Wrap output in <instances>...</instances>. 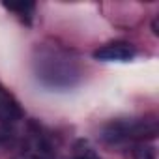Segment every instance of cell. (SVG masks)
<instances>
[{"label":"cell","mask_w":159,"mask_h":159,"mask_svg":"<svg viewBox=\"0 0 159 159\" xmlns=\"http://www.w3.org/2000/svg\"><path fill=\"white\" fill-rule=\"evenodd\" d=\"M157 135V120L152 118H116L101 127L103 142L111 146L125 142H146Z\"/></svg>","instance_id":"cell-3"},{"label":"cell","mask_w":159,"mask_h":159,"mask_svg":"<svg viewBox=\"0 0 159 159\" xmlns=\"http://www.w3.org/2000/svg\"><path fill=\"white\" fill-rule=\"evenodd\" d=\"M69 159H101L90 146H86V144H79L75 150H73V155L69 157Z\"/></svg>","instance_id":"cell-8"},{"label":"cell","mask_w":159,"mask_h":159,"mask_svg":"<svg viewBox=\"0 0 159 159\" xmlns=\"http://www.w3.org/2000/svg\"><path fill=\"white\" fill-rule=\"evenodd\" d=\"M58 140L43 124L28 120L15 142L11 159H56Z\"/></svg>","instance_id":"cell-2"},{"label":"cell","mask_w":159,"mask_h":159,"mask_svg":"<svg viewBox=\"0 0 159 159\" xmlns=\"http://www.w3.org/2000/svg\"><path fill=\"white\" fill-rule=\"evenodd\" d=\"M133 159H157L155 146L150 142H135L133 144Z\"/></svg>","instance_id":"cell-7"},{"label":"cell","mask_w":159,"mask_h":159,"mask_svg":"<svg viewBox=\"0 0 159 159\" xmlns=\"http://www.w3.org/2000/svg\"><path fill=\"white\" fill-rule=\"evenodd\" d=\"M92 56L96 60H101V62H129L137 56V49L133 43L118 39V41H111V43L101 45L99 49L94 51Z\"/></svg>","instance_id":"cell-4"},{"label":"cell","mask_w":159,"mask_h":159,"mask_svg":"<svg viewBox=\"0 0 159 159\" xmlns=\"http://www.w3.org/2000/svg\"><path fill=\"white\" fill-rule=\"evenodd\" d=\"M152 28H153V34L157 36V17L153 19V23H152Z\"/></svg>","instance_id":"cell-9"},{"label":"cell","mask_w":159,"mask_h":159,"mask_svg":"<svg viewBox=\"0 0 159 159\" xmlns=\"http://www.w3.org/2000/svg\"><path fill=\"white\" fill-rule=\"evenodd\" d=\"M36 79L47 88L69 90L83 79V67L71 51L60 45H41L34 56Z\"/></svg>","instance_id":"cell-1"},{"label":"cell","mask_w":159,"mask_h":159,"mask_svg":"<svg viewBox=\"0 0 159 159\" xmlns=\"http://www.w3.org/2000/svg\"><path fill=\"white\" fill-rule=\"evenodd\" d=\"M6 10L13 11L21 21H25L26 25L32 23V15H34V10H36V4L34 2H10V4H4Z\"/></svg>","instance_id":"cell-6"},{"label":"cell","mask_w":159,"mask_h":159,"mask_svg":"<svg viewBox=\"0 0 159 159\" xmlns=\"http://www.w3.org/2000/svg\"><path fill=\"white\" fill-rule=\"evenodd\" d=\"M25 118V111L17 98L4 86L0 84V124L2 125H13Z\"/></svg>","instance_id":"cell-5"}]
</instances>
